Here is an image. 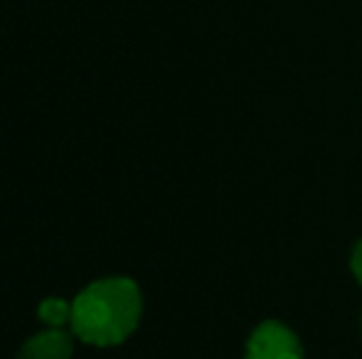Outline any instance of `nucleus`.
<instances>
[{
    "instance_id": "f257e3e1",
    "label": "nucleus",
    "mask_w": 362,
    "mask_h": 359,
    "mask_svg": "<svg viewBox=\"0 0 362 359\" xmlns=\"http://www.w3.org/2000/svg\"><path fill=\"white\" fill-rule=\"evenodd\" d=\"M144 298L134 278L91 281L72 300V335L91 347H116L139 327Z\"/></svg>"
},
{
    "instance_id": "f03ea898",
    "label": "nucleus",
    "mask_w": 362,
    "mask_h": 359,
    "mask_svg": "<svg viewBox=\"0 0 362 359\" xmlns=\"http://www.w3.org/2000/svg\"><path fill=\"white\" fill-rule=\"evenodd\" d=\"M247 359H303L300 342L286 325L262 322L247 342Z\"/></svg>"
},
{
    "instance_id": "7ed1b4c3",
    "label": "nucleus",
    "mask_w": 362,
    "mask_h": 359,
    "mask_svg": "<svg viewBox=\"0 0 362 359\" xmlns=\"http://www.w3.org/2000/svg\"><path fill=\"white\" fill-rule=\"evenodd\" d=\"M72 335L64 332L62 327H49L30 337L20 347L18 359H72Z\"/></svg>"
},
{
    "instance_id": "20e7f679",
    "label": "nucleus",
    "mask_w": 362,
    "mask_h": 359,
    "mask_svg": "<svg viewBox=\"0 0 362 359\" xmlns=\"http://www.w3.org/2000/svg\"><path fill=\"white\" fill-rule=\"evenodd\" d=\"M37 317L49 327H64L72 320V303L64 298H45L37 308Z\"/></svg>"
},
{
    "instance_id": "39448f33",
    "label": "nucleus",
    "mask_w": 362,
    "mask_h": 359,
    "mask_svg": "<svg viewBox=\"0 0 362 359\" xmlns=\"http://www.w3.org/2000/svg\"><path fill=\"white\" fill-rule=\"evenodd\" d=\"M350 266H353V273H355V278L362 283V239L355 244V249H353V259H350Z\"/></svg>"
}]
</instances>
